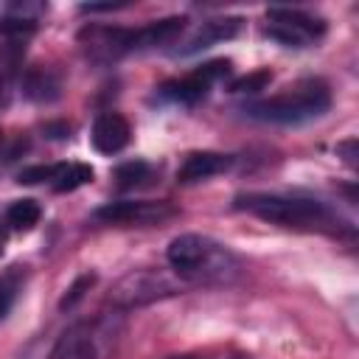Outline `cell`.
I'll return each mask as SVG.
<instances>
[{
    "instance_id": "obj_1",
    "label": "cell",
    "mask_w": 359,
    "mask_h": 359,
    "mask_svg": "<svg viewBox=\"0 0 359 359\" xmlns=\"http://www.w3.org/2000/svg\"><path fill=\"white\" fill-rule=\"evenodd\" d=\"M238 210H247L264 222L306 230V233H331V236H353V227L331 210L320 199L309 196H286V194H241L236 199Z\"/></svg>"
},
{
    "instance_id": "obj_2",
    "label": "cell",
    "mask_w": 359,
    "mask_h": 359,
    "mask_svg": "<svg viewBox=\"0 0 359 359\" xmlns=\"http://www.w3.org/2000/svg\"><path fill=\"white\" fill-rule=\"evenodd\" d=\"M165 258H168L174 275L188 283L227 286V283L238 280V275H241L238 255L227 244H222L210 236H199V233L177 236L168 244Z\"/></svg>"
},
{
    "instance_id": "obj_3",
    "label": "cell",
    "mask_w": 359,
    "mask_h": 359,
    "mask_svg": "<svg viewBox=\"0 0 359 359\" xmlns=\"http://www.w3.org/2000/svg\"><path fill=\"white\" fill-rule=\"evenodd\" d=\"M182 28H185V17L154 20L143 28H135V31H129V28H84L81 42H84L90 56L107 62V59H118L126 53L171 45L182 34Z\"/></svg>"
},
{
    "instance_id": "obj_4",
    "label": "cell",
    "mask_w": 359,
    "mask_h": 359,
    "mask_svg": "<svg viewBox=\"0 0 359 359\" xmlns=\"http://www.w3.org/2000/svg\"><path fill=\"white\" fill-rule=\"evenodd\" d=\"M328 107H331L328 84L323 79H303L294 87H289L272 98H264V101L244 107V112L255 121H264V123H283V126L292 123L294 126V123H306V121L320 118L323 112H328Z\"/></svg>"
},
{
    "instance_id": "obj_5",
    "label": "cell",
    "mask_w": 359,
    "mask_h": 359,
    "mask_svg": "<svg viewBox=\"0 0 359 359\" xmlns=\"http://www.w3.org/2000/svg\"><path fill=\"white\" fill-rule=\"evenodd\" d=\"M118 320L98 317L70 325L53 345L48 359H104L118 337Z\"/></svg>"
},
{
    "instance_id": "obj_6",
    "label": "cell",
    "mask_w": 359,
    "mask_h": 359,
    "mask_svg": "<svg viewBox=\"0 0 359 359\" xmlns=\"http://www.w3.org/2000/svg\"><path fill=\"white\" fill-rule=\"evenodd\" d=\"M180 292V283L163 272V269H132L126 272L109 292V300L118 309H135V306H146L163 297H171Z\"/></svg>"
},
{
    "instance_id": "obj_7",
    "label": "cell",
    "mask_w": 359,
    "mask_h": 359,
    "mask_svg": "<svg viewBox=\"0 0 359 359\" xmlns=\"http://www.w3.org/2000/svg\"><path fill=\"white\" fill-rule=\"evenodd\" d=\"M266 34L286 48H309L325 36V20L300 8H269Z\"/></svg>"
},
{
    "instance_id": "obj_8",
    "label": "cell",
    "mask_w": 359,
    "mask_h": 359,
    "mask_svg": "<svg viewBox=\"0 0 359 359\" xmlns=\"http://www.w3.org/2000/svg\"><path fill=\"white\" fill-rule=\"evenodd\" d=\"M227 73H230V62H227V59H213V62H208V65H202V67L185 73L182 79L165 81V84L160 87V95H163L165 101L194 107V104H199V101L208 95V90H210L219 79H224Z\"/></svg>"
},
{
    "instance_id": "obj_9",
    "label": "cell",
    "mask_w": 359,
    "mask_h": 359,
    "mask_svg": "<svg viewBox=\"0 0 359 359\" xmlns=\"http://www.w3.org/2000/svg\"><path fill=\"white\" fill-rule=\"evenodd\" d=\"M177 210L168 202H146V199H121L101 205L93 216L104 224H123V227H149L171 219Z\"/></svg>"
},
{
    "instance_id": "obj_10",
    "label": "cell",
    "mask_w": 359,
    "mask_h": 359,
    "mask_svg": "<svg viewBox=\"0 0 359 359\" xmlns=\"http://www.w3.org/2000/svg\"><path fill=\"white\" fill-rule=\"evenodd\" d=\"M241 17H216V20H205L188 39L182 48H177L180 56H188V53H196V50H205L216 42H224V39H233L238 31H241Z\"/></svg>"
},
{
    "instance_id": "obj_11",
    "label": "cell",
    "mask_w": 359,
    "mask_h": 359,
    "mask_svg": "<svg viewBox=\"0 0 359 359\" xmlns=\"http://www.w3.org/2000/svg\"><path fill=\"white\" fill-rule=\"evenodd\" d=\"M233 165L230 154H219V151H194L182 160V165L177 168V182L180 185H194L202 180H210L222 171H227Z\"/></svg>"
},
{
    "instance_id": "obj_12",
    "label": "cell",
    "mask_w": 359,
    "mask_h": 359,
    "mask_svg": "<svg viewBox=\"0 0 359 359\" xmlns=\"http://www.w3.org/2000/svg\"><path fill=\"white\" fill-rule=\"evenodd\" d=\"M132 126L121 112H101L93 123V146L101 154H115L129 143Z\"/></svg>"
},
{
    "instance_id": "obj_13",
    "label": "cell",
    "mask_w": 359,
    "mask_h": 359,
    "mask_svg": "<svg viewBox=\"0 0 359 359\" xmlns=\"http://www.w3.org/2000/svg\"><path fill=\"white\" fill-rule=\"evenodd\" d=\"M59 90H62L59 76L53 70H48V67H31L22 76V93L31 101H56Z\"/></svg>"
},
{
    "instance_id": "obj_14",
    "label": "cell",
    "mask_w": 359,
    "mask_h": 359,
    "mask_svg": "<svg viewBox=\"0 0 359 359\" xmlns=\"http://www.w3.org/2000/svg\"><path fill=\"white\" fill-rule=\"evenodd\" d=\"M87 182H93V168L87 163H59L53 168V177H50V188L59 194L76 191Z\"/></svg>"
},
{
    "instance_id": "obj_15",
    "label": "cell",
    "mask_w": 359,
    "mask_h": 359,
    "mask_svg": "<svg viewBox=\"0 0 359 359\" xmlns=\"http://www.w3.org/2000/svg\"><path fill=\"white\" fill-rule=\"evenodd\" d=\"M39 216H42V208L34 199H17L6 210V224L11 230H20L22 233V230H31L39 222Z\"/></svg>"
},
{
    "instance_id": "obj_16",
    "label": "cell",
    "mask_w": 359,
    "mask_h": 359,
    "mask_svg": "<svg viewBox=\"0 0 359 359\" xmlns=\"http://www.w3.org/2000/svg\"><path fill=\"white\" fill-rule=\"evenodd\" d=\"M22 280H25V269L22 266H8L3 275H0V320L11 311L20 289H22Z\"/></svg>"
},
{
    "instance_id": "obj_17",
    "label": "cell",
    "mask_w": 359,
    "mask_h": 359,
    "mask_svg": "<svg viewBox=\"0 0 359 359\" xmlns=\"http://www.w3.org/2000/svg\"><path fill=\"white\" fill-rule=\"evenodd\" d=\"M151 177H154V168H151L149 163H140V160L123 163V165L115 168V180H118L121 188H140V185H146Z\"/></svg>"
},
{
    "instance_id": "obj_18",
    "label": "cell",
    "mask_w": 359,
    "mask_h": 359,
    "mask_svg": "<svg viewBox=\"0 0 359 359\" xmlns=\"http://www.w3.org/2000/svg\"><path fill=\"white\" fill-rule=\"evenodd\" d=\"M272 81V73L269 70H255V73H250V76H241L238 81H233V93H258V90H264L266 84Z\"/></svg>"
},
{
    "instance_id": "obj_19",
    "label": "cell",
    "mask_w": 359,
    "mask_h": 359,
    "mask_svg": "<svg viewBox=\"0 0 359 359\" xmlns=\"http://www.w3.org/2000/svg\"><path fill=\"white\" fill-rule=\"evenodd\" d=\"M93 283H95V275H90V272H87V275H81V278H79V280H76V283L67 289V294L62 297L59 309H70V306H76V300H81V294H84V292H87Z\"/></svg>"
},
{
    "instance_id": "obj_20",
    "label": "cell",
    "mask_w": 359,
    "mask_h": 359,
    "mask_svg": "<svg viewBox=\"0 0 359 359\" xmlns=\"http://www.w3.org/2000/svg\"><path fill=\"white\" fill-rule=\"evenodd\" d=\"M53 168H56V165H28V168L20 171L17 182H25V185H34V182H50Z\"/></svg>"
},
{
    "instance_id": "obj_21",
    "label": "cell",
    "mask_w": 359,
    "mask_h": 359,
    "mask_svg": "<svg viewBox=\"0 0 359 359\" xmlns=\"http://www.w3.org/2000/svg\"><path fill=\"white\" fill-rule=\"evenodd\" d=\"M353 149H356V140H345V143H339V146H337V151H339V154H345V163H348V165H353V163H356V160H353V157H356V154H353Z\"/></svg>"
},
{
    "instance_id": "obj_22",
    "label": "cell",
    "mask_w": 359,
    "mask_h": 359,
    "mask_svg": "<svg viewBox=\"0 0 359 359\" xmlns=\"http://www.w3.org/2000/svg\"><path fill=\"white\" fill-rule=\"evenodd\" d=\"M3 244H6V236H3V230H0V252H3Z\"/></svg>"
},
{
    "instance_id": "obj_23",
    "label": "cell",
    "mask_w": 359,
    "mask_h": 359,
    "mask_svg": "<svg viewBox=\"0 0 359 359\" xmlns=\"http://www.w3.org/2000/svg\"><path fill=\"white\" fill-rule=\"evenodd\" d=\"M171 359H199V356H171Z\"/></svg>"
}]
</instances>
